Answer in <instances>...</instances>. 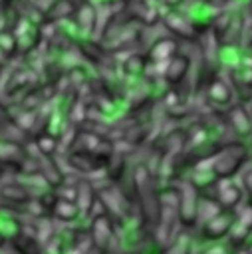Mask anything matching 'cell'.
Masks as SVG:
<instances>
[{"instance_id": "9a60e30c", "label": "cell", "mask_w": 252, "mask_h": 254, "mask_svg": "<svg viewBox=\"0 0 252 254\" xmlns=\"http://www.w3.org/2000/svg\"><path fill=\"white\" fill-rule=\"evenodd\" d=\"M248 157H250V159H252V143H250V145H248Z\"/></svg>"}, {"instance_id": "4fadbf2b", "label": "cell", "mask_w": 252, "mask_h": 254, "mask_svg": "<svg viewBox=\"0 0 252 254\" xmlns=\"http://www.w3.org/2000/svg\"><path fill=\"white\" fill-rule=\"evenodd\" d=\"M161 4H163V8L165 10H169V8H181L187 0H159Z\"/></svg>"}, {"instance_id": "e0dca14e", "label": "cell", "mask_w": 252, "mask_h": 254, "mask_svg": "<svg viewBox=\"0 0 252 254\" xmlns=\"http://www.w3.org/2000/svg\"><path fill=\"white\" fill-rule=\"evenodd\" d=\"M250 18H252V2H250Z\"/></svg>"}, {"instance_id": "30bf717a", "label": "cell", "mask_w": 252, "mask_h": 254, "mask_svg": "<svg viewBox=\"0 0 252 254\" xmlns=\"http://www.w3.org/2000/svg\"><path fill=\"white\" fill-rule=\"evenodd\" d=\"M232 224L234 222H232V218H230L228 212H216L212 218H208V222L204 226V234L208 238H220L226 232H230Z\"/></svg>"}, {"instance_id": "52a82bcc", "label": "cell", "mask_w": 252, "mask_h": 254, "mask_svg": "<svg viewBox=\"0 0 252 254\" xmlns=\"http://www.w3.org/2000/svg\"><path fill=\"white\" fill-rule=\"evenodd\" d=\"M206 97H208L214 105L228 107V105H232V101H234L236 95H234L232 85H230L226 79L214 77V79H210V83H208V87H206Z\"/></svg>"}, {"instance_id": "8992f818", "label": "cell", "mask_w": 252, "mask_h": 254, "mask_svg": "<svg viewBox=\"0 0 252 254\" xmlns=\"http://www.w3.org/2000/svg\"><path fill=\"white\" fill-rule=\"evenodd\" d=\"M228 123L238 137L252 135V113L246 111L244 103H232L228 107Z\"/></svg>"}, {"instance_id": "6da1fadb", "label": "cell", "mask_w": 252, "mask_h": 254, "mask_svg": "<svg viewBox=\"0 0 252 254\" xmlns=\"http://www.w3.org/2000/svg\"><path fill=\"white\" fill-rule=\"evenodd\" d=\"M248 159V147L240 141L228 143L212 161V173L218 175L220 179H230L240 171L244 161Z\"/></svg>"}, {"instance_id": "277c9868", "label": "cell", "mask_w": 252, "mask_h": 254, "mask_svg": "<svg viewBox=\"0 0 252 254\" xmlns=\"http://www.w3.org/2000/svg\"><path fill=\"white\" fill-rule=\"evenodd\" d=\"M14 40H16V46L22 50V52H28L30 48H34L40 40H42V30L36 22H32L28 16H20L16 26H14Z\"/></svg>"}, {"instance_id": "7c38bea8", "label": "cell", "mask_w": 252, "mask_h": 254, "mask_svg": "<svg viewBox=\"0 0 252 254\" xmlns=\"http://www.w3.org/2000/svg\"><path fill=\"white\" fill-rule=\"evenodd\" d=\"M236 222H240V224H242V226H246V228H252V206L242 208V210L238 212Z\"/></svg>"}, {"instance_id": "5b68a950", "label": "cell", "mask_w": 252, "mask_h": 254, "mask_svg": "<svg viewBox=\"0 0 252 254\" xmlns=\"http://www.w3.org/2000/svg\"><path fill=\"white\" fill-rule=\"evenodd\" d=\"M73 18L83 36L89 38L95 34V28H97V6L95 4H91L89 0H81V4H77L75 8Z\"/></svg>"}, {"instance_id": "ba28073f", "label": "cell", "mask_w": 252, "mask_h": 254, "mask_svg": "<svg viewBox=\"0 0 252 254\" xmlns=\"http://www.w3.org/2000/svg\"><path fill=\"white\" fill-rule=\"evenodd\" d=\"M189 69H190V58H189L187 54H179V52H177V54L167 62L165 71H163V77H165L167 83H181V81L187 77Z\"/></svg>"}, {"instance_id": "9c48e42d", "label": "cell", "mask_w": 252, "mask_h": 254, "mask_svg": "<svg viewBox=\"0 0 252 254\" xmlns=\"http://www.w3.org/2000/svg\"><path fill=\"white\" fill-rule=\"evenodd\" d=\"M177 50H179L177 40L171 38V36H163V38H159V40L151 46L149 56H151L153 62H169V60L177 54Z\"/></svg>"}, {"instance_id": "8fae6325", "label": "cell", "mask_w": 252, "mask_h": 254, "mask_svg": "<svg viewBox=\"0 0 252 254\" xmlns=\"http://www.w3.org/2000/svg\"><path fill=\"white\" fill-rule=\"evenodd\" d=\"M218 200L222 206L226 208H234L240 200H242V190L238 185H234L232 181H224L222 187H220V192H218Z\"/></svg>"}, {"instance_id": "ac0fdd59", "label": "cell", "mask_w": 252, "mask_h": 254, "mask_svg": "<svg viewBox=\"0 0 252 254\" xmlns=\"http://www.w3.org/2000/svg\"><path fill=\"white\" fill-rule=\"evenodd\" d=\"M250 113H252V109H250Z\"/></svg>"}, {"instance_id": "5bb4252c", "label": "cell", "mask_w": 252, "mask_h": 254, "mask_svg": "<svg viewBox=\"0 0 252 254\" xmlns=\"http://www.w3.org/2000/svg\"><path fill=\"white\" fill-rule=\"evenodd\" d=\"M244 187L248 189V192L252 194V169L248 173H244Z\"/></svg>"}, {"instance_id": "2e32d148", "label": "cell", "mask_w": 252, "mask_h": 254, "mask_svg": "<svg viewBox=\"0 0 252 254\" xmlns=\"http://www.w3.org/2000/svg\"><path fill=\"white\" fill-rule=\"evenodd\" d=\"M246 250H248V252L252 254V244H248V248H246Z\"/></svg>"}, {"instance_id": "7a4b0ae2", "label": "cell", "mask_w": 252, "mask_h": 254, "mask_svg": "<svg viewBox=\"0 0 252 254\" xmlns=\"http://www.w3.org/2000/svg\"><path fill=\"white\" fill-rule=\"evenodd\" d=\"M161 22H163V26L171 34H175V36H179L183 40H198V32L194 30V26L190 24V20L187 18V14L181 8H169V10H165Z\"/></svg>"}, {"instance_id": "3957f363", "label": "cell", "mask_w": 252, "mask_h": 254, "mask_svg": "<svg viewBox=\"0 0 252 254\" xmlns=\"http://www.w3.org/2000/svg\"><path fill=\"white\" fill-rule=\"evenodd\" d=\"M183 12L187 14V18L190 20V24L194 26V30H196L198 36H200L202 32L210 30L212 20H214V16H216L218 10H216L214 6H210L206 0H196V2L189 4Z\"/></svg>"}]
</instances>
